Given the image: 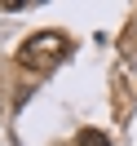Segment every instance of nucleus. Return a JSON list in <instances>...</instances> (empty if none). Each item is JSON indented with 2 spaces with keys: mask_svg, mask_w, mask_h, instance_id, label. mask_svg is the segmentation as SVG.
<instances>
[{
  "mask_svg": "<svg viewBox=\"0 0 137 146\" xmlns=\"http://www.w3.org/2000/svg\"><path fill=\"white\" fill-rule=\"evenodd\" d=\"M66 53H71V40H66L62 31H36L31 40H22L18 62L27 66V71H53Z\"/></svg>",
  "mask_w": 137,
  "mask_h": 146,
  "instance_id": "f257e3e1",
  "label": "nucleus"
},
{
  "mask_svg": "<svg viewBox=\"0 0 137 146\" xmlns=\"http://www.w3.org/2000/svg\"><path fill=\"white\" fill-rule=\"evenodd\" d=\"M75 146H111V142H106V137L97 133V128H84V133H80V142H75Z\"/></svg>",
  "mask_w": 137,
  "mask_h": 146,
  "instance_id": "f03ea898",
  "label": "nucleus"
}]
</instances>
